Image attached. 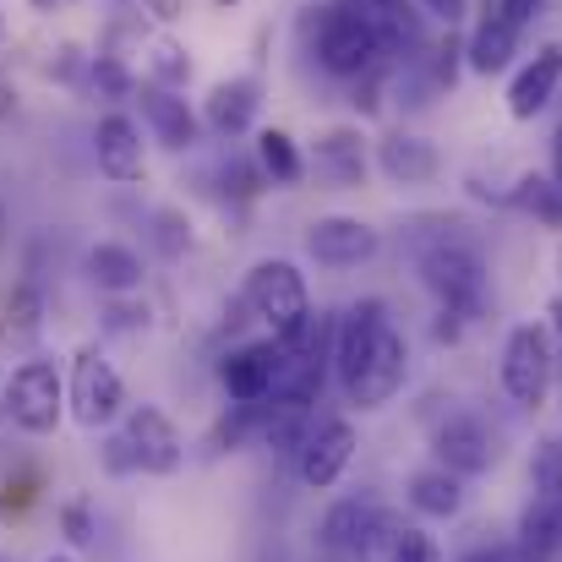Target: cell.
I'll return each instance as SVG.
<instances>
[{"instance_id":"1","label":"cell","mask_w":562,"mask_h":562,"mask_svg":"<svg viewBox=\"0 0 562 562\" xmlns=\"http://www.w3.org/2000/svg\"><path fill=\"white\" fill-rule=\"evenodd\" d=\"M415 273L437 295V306L453 312L459 323H481L486 317V301H492L486 295V257L464 235L459 218H442V229L415 246Z\"/></svg>"},{"instance_id":"2","label":"cell","mask_w":562,"mask_h":562,"mask_svg":"<svg viewBox=\"0 0 562 562\" xmlns=\"http://www.w3.org/2000/svg\"><path fill=\"white\" fill-rule=\"evenodd\" d=\"M240 301H246V312H251L279 345H295V339L306 334V323L317 317V312H312L306 273H301L290 257H262V262L246 273Z\"/></svg>"},{"instance_id":"3","label":"cell","mask_w":562,"mask_h":562,"mask_svg":"<svg viewBox=\"0 0 562 562\" xmlns=\"http://www.w3.org/2000/svg\"><path fill=\"white\" fill-rule=\"evenodd\" d=\"M393 536H398V519L387 508L367 503V497H339L323 514V525H317L323 552L339 562H382L387 547H393Z\"/></svg>"},{"instance_id":"4","label":"cell","mask_w":562,"mask_h":562,"mask_svg":"<svg viewBox=\"0 0 562 562\" xmlns=\"http://www.w3.org/2000/svg\"><path fill=\"white\" fill-rule=\"evenodd\" d=\"M382 27H376L372 11L361 5H323L317 16V66L334 71V77H367L382 55Z\"/></svg>"},{"instance_id":"5","label":"cell","mask_w":562,"mask_h":562,"mask_svg":"<svg viewBox=\"0 0 562 562\" xmlns=\"http://www.w3.org/2000/svg\"><path fill=\"white\" fill-rule=\"evenodd\" d=\"M126 409H132V404H126L121 372L104 361L99 345H82V350L71 356V376H66V415H71L82 431H104V426H115Z\"/></svg>"},{"instance_id":"6","label":"cell","mask_w":562,"mask_h":562,"mask_svg":"<svg viewBox=\"0 0 562 562\" xmlns=\"http://www.w3.org/2000/svg\"><path fill=\"white\" fill-rule=\"evenodd\" d=\"M0 409L22 437H49L66 420V376L55 372V361H22L0 393Z\"/></svg>"},{"instance_id":"7","label":"cell","mask_w":562,"mask_h":562,"mask_svg":"<svg viewBox=\"0 0 562 562\" xmlns=\"http://www.w3.org/2000/svg\"><path fill=\"white\" fill-rule=\"evenodd\" d=\"M497 382H503V393H508L519 409H541V404H547V393H552V382H558V361H552L547 328H536V323L508 328L503 361H497Z\"/></svg>"},{"instance_id":"8","label":"cell","mask_w":562,"mask_h":562,"mask_svg":"<svg viewBox=\"0 0 562 562\" xmlns=\"http://www.w3.org/2000/svg\"><path fill=\"white\" fill-rule=\"evenodd\" d=\"M115 431L126 437L137 475H176V470L187 464V442H181L176 420H170L159 404H132Z\"/></svg>"},{"instance_id":"9","label":"cell","mask_w":562,"mask_h":562,"mask_svg":"<svg viewBox=\"0 0 562 562\" xmlns=\"http://www.w3.org/2000/svg\"><path fill=\"white\" fill-rule=\"evenodd\" d=\"M284 367H290V356L279 339H251V345H235L218 356V387L229 393V404H257V398L279 393Z\"/></svg>"},{"instance_id":"10","label":"cell","mask_w":562,"mask_h":562,"mask_svg":"<svg viewBox=\"0 0 562 562\" xmlns=\"http://www.w3.org/2000/svg\"><path fill=\"white\" fill-rule=\"evenodd\" d=\"M431 459H437L442 470H453L459 481H475V475H486V470L497 464V437L486 431L481 415L453 409V415L437 420V431H431Z\"/></svg>"},{"instance_id":"11","label":"cell","mask_w":562,"mask_h":562,"mask_svg":"<svg viewBox=\"0 0 562 562\" xmlns=\"http://www.w3.org/2000/svg\"><path fill=\"white\" fill-rule=\"evenodd\" d=\"M350 459H356V426H350L345 415H328V420H317L312 437L301 442L295 475H301V486H312V492H334V486L345 481Z\"/></svg>"},{"instance_id":"12","label":"cell","mask_w":562,"mask_h":562,"mask_svg":"<svg viewBox=\"0 0 562 562\" xmlns=\"http://www.w3.org/2000/svg\"><path fill=\"white\" fill-rule=\"evenodd\" d=\"M382 251V235H376L367 218H350V213H323L306 224V257L323 262V268H361Z\"/></svg>"},{"instance_id":"13","label":"cell","mask_w":562,"mask_h":562,"mask_svg":"<svg viewBox=\"0 0 562 562\" xmlns=\"http://www.w3.org/2000/svg\"><path fill=\"white\" fill-rule=\"evenodd\" d=\"M382 328H387V301L382 295H361V301L345 306V317L334 328V376H339V387L356 382V372L372 356V345L382 339Z\"/></svg>"},{"instance_id":"14","label":"cell","mask_w":562,"mask_h":562,"mask_svg":"<svg viewBox=\"0 0 562 562\" xmlns=\"http://www.w3.org/2000/svg\"><path fill=\"white\" fill-rule=\"evenodd\" d=\"M93 159H99V176H104V181H115V187L143 181V170H148L143 126H137L126 110L99 115V126H93Z\"/></svg>"},{"instance_id":"15","label":"cell","mask_w":562,"mask_h":562,"mask_svg":"<svg viewBox=\"0 0 562 562\" xmlns=\"http://www.w3.org/2000/svg\"><path fill=\"white\" fill-rule=\"evenodd\" d=\"M404 376H409V345H404V334L387 323L382 339L372 345V356H367V367L345 387V398H350L356 409H382V404L404 387Z\"/></svg>"},{"instance_id":"16","label":"cell","mask_w":562,"mask_h":562,"mask_svg":"<svg viewBox=\"0 0 562 562\" xmlns=\"http://www.w3.org/2000/svg\"><path fill=\"white\" fill-rule=\"evenodd\" d=\"M137 104H143V121H148V132H154V143H159V148L187 154V148L202 143V115L191 110L176 88L143 82V88H137Z\"/></svg>"},{"instance_id":"17","label":"cell","mask_w":562,"mask_h":562,"mask_svg":"<svg viewBox=\"0 0 562 562\" xmlns=\"http://www.w3.org/2000/svg\"><path fill=\"white\" fill-rule=\"evenodd\" d=\"M558 88H562V38H547V44L519 66V77H514V88H508V115H514V121H536V115L552 104Z\"/></svg>"},{"instance_id":"18","label":"cell","mask_w":562,"mask_h":562,"mask_svg":"<svg viewBox=\"0 0 562 562\" xmlns=\"http://www.w3.org/2000/svg\"><path fill=\"white\" fill-rule=\"evenodd\" d=\"M376 170H382L393 187H426V181H437L442 154H437V143L420 137V132H387V137L376 143Z\"/></svg>"},{"instance_id":"19","label":"cell","mask_w":562,"mask_h":562,"mask_svg":"<svg viewBox=\"0 0 562 562\" xmlns=\"http://www.w3.org/2000/svg\"><path fill=\"white\" fill-rule=\"evenodd\" d=\"M82 268H88V284H93L99 295H110V301L137 295V290H143V279H148L143 251H137V246H126V240H93V246H88V257H82Z\"/></svg>"},{"instance_id":"20","label":"cell","mask_w":562,"mask_h":562,"mask_svg":"<svg viewBox=\"0 0 562 562\" xmlns=\"http://www.w3.org/2000/svg\"><path fill=\"white\" fill-rule=\"evenodd\" d=\"M312 143H317V148H312V165H317L323 181H334V187H367L372 159H367L361 126H328V132H317Z\"/></svg>"},{"instance_id":"21","label":"cell","mask_w":562,"mask_h":562,"mask_svg":"<svg viewBox=\"0 0 562 562\" xmlns=\"http://www.w3.org/2000/svg\"><path fill=\"white\" fill-rule=\"evenodd\" d=\"M257 104H262L257 77H224V82H213L207 99H202V126L218 132V137H240V132H251Z\"/></svg>"},{"instance_id":"22","label":"cell","mask_w":562,"mask_h":562,"mask_svg":"<svg viewBox=\"0 0 562 562\" xmlns=\"http://www.w3.org/2000/svg\"><path fill=\"white\" fill-rule=\"evenodd\" d=\"M514 55H519V27H514L508 16H497V11H486V16L470 27V38H464V66H470L475 77L508 71Z\"/></svg>"},{"instance_id":"23","label":"cell","mask_w":562,"mask_h":562,"mask_svg":"<svg viewBox=\"0 0 562 562\" xmlns=\"http://www.w3.org/2000/svg\"><path fill=\"white\" fill-rule=\"evenodd\" d=\"M404 503L420 514V519H453L464 508V481L442 464H426L404 481Z\"/></svg>"},{"instance_id":"24","label":"cell","mask_w":562,"mask_h":562,"mask_svg":"<svg viewBox=\"0 0 562 562\" xmlns=\"http://www.w3.org/2000/svg\"><path fill=\"white\" fill-rule=\"evenodd\" d=\"M257 170H262L268 187H295L306 176V159H301V148H295L290 132L268 126V132H257Z\"/></svg>"},{"instance_id":"25","label":"cell","mask_w":562,"mask_h":562,"mask_svg":"<svg viewBox=\"0 0 562 562\" xmlns=\"http://www.w3.org/2000/svg\"><path fill=\"white\" fill-rule=\"evenodd\" d=\"M5 334L22 339V345H33L44 334V290H38V279H16L11 284V295H5Z\"/></svg>"},{"instance_id":"26","label":"cell","mask_w":562,"mask_h":562,"mask_svg":"<svg viewBox=\"0 0 562 562\" xmlns=\"http://www.w3.org/2000/svg\"><path fill=\"white\" fill-rule=\"evenodd\" d=\"M143 55H148V77L159 82V88H187L191 82V55L187 44H176L170 33H154V38H143Z\"/></svg>"},{"instance_id":"27","label":"cell","mask_w":562,"mask_h":562,"mask_svg":"<svg viewBox=\"0 0 562 562\" xmlns=\"http://www.w3.org/2000/svg\"><path fill=\"white\" fill-rule=\"evenodd\" d=\"M508 207H525V213H536V218H547V224H562V187L552 176H519Z\"/></svg>"},{"instance_id":"28","label":"cell","mask_w":562,"mask_h":562,"mask_svg":"<svg viewBox=\"0 0 562 562\" xmlns=\"http://www.w3.org/2000/svg\"><path fill=\"white\" fill-rule=\"evenodd\" d=\"M88 82L99 88V99H115V104H121V99H137V88H143V82L126 71L121 55H93V60H88Z\"/></svg>"},{"instance_id":"29","label":"cell","mask_w":562,"mask_h":562,"mask_svg":"<svg viewBox=\"0 0 562 562\" xmlns=\"http://www.w3.org/2000/svg\"><path fill=\"white\" fill-rule=\"evenodd\" d=\"M530 481H536V497H552V503H562V437H541V442H536Z\"/></svg>"},{"instance_id":"30","label":"cell","mask_w":562,"mask_h":562,"mask_svg":"<svg viewBox=\"0 0 562 562\" xmlns=\"http://www.w3.org/2000/svg\"><path fill=\"white\" fill-rule=\"evenodd\" d=\"M148 224H154V246H159L165 257H181V251L191 246V218L181 213V207H159Z\"/></svg>"},{"instance_id":"31","label":"cell","mask_w":562,"mask_h":562,"mask_svg":"<svg viewBox=\"0 0 562 562\" xmlns=\"http://www.w3.org/2000/svg\"><path fill=\"white\" fill-rule=\"evenodd\" d=\"M382 562H442V552H437V541L420 525H398V536H393V547H387Z\"/></svg>"},{"instance_id":"32","label":"cell","mask_w":562,"mask_h":562,"mask_svg":"<svg viewBox=\"0 0 562 562\" xmlns=\"http://www.w3.org/2000/svg\"><path fill=\"white\" fill-rule=\"evenodd\" d=\"M60 536H66L71 547H88V541L99 536V525H93V503H88V497L60 503Z\"/></svg>"},{"instance_id":"33","label":"cell","mask_w":562,"mask_h":562,"mask_svg":"<svg viewBox=\"0 0 562 562\" xmlns=\"http://www.w3.org/2000/svg\"><path fill=\"white\" fill-rule=\"evenodd\" d=\"M132 328H148V306H137L132 295H121L110 306V334H132Z\"/></svg>"},{"instance_id":"34","label":"cell","mask_w":562,"mask_h":562,"mask_svg":"<svg viewBox=\"0 0 562 562\" xmlns=\"http://www.w3.org/2000/svg\"><path fill=\"white\" fill-rule=\"evenodd\" d=\"M104 470H110V475H137L132 448H126V437H121V431H110V437H104Z\"/></svg>"},{"instance_id":"35","label":"cell","mask_w":562,"mask_h":562,"mask_svg":"<svg viewBox=\"0 0 562 562\" xmlns=\"http://www.w3.org/2000/svg\"><path fill=\"white\" fill-rule=\"evenodd\" d=\"M431 22H442V27H459L464 16H470V0H415Z\"/></svg>"},{"instance_id":"36","label":"cell","mask_w":562,"mask_h":562,"mask_svg":"<svg viewBox=\"0 0 562 562\" xmlns=\"http://www.w3.org/2000/svg\"><path fill=\"white\" fill-rule=\"evenodd\" d=\"M492 11H497V16H508L514 27H525V22H536V16H541V0H497Z\"/></svg>"},{"instance_id":"37","label":"cell","mask_w":562,"mask_h":562,"mask_svg":"<svg viewBox=\"0 0 562 562\" xmlns=\"http://www.w3.org/2000/svg\"><path fill=\"white\" fill-rule=\"evenodd\" d=\"M547 339H552V361H558V382H562V295L547 306Z\"/></svg>"},{"instance_id":"38","label":"cell","mask_w":562,"mask_h":562,"mask_svg":"<svg viewBox=\"0 0 562 562\" xmlns=\"http://www.w3.org/2000/svg\"><path fill=\"white\" fill-rule=\"evenodd\" d=\"M459 562H525V558H519L514 547H470Z\"/></svg>"},{"instance_id":"39","label":"cell","mask_w":562,"mask_h":562,"mask_svg":"<svg viewBox=\"0 0 562 562\" xmlns=\"http://www.w3.org/2000/svg\"><path fill=\"white\" fill-rule=\"evenodd\" d=\"M143 11L159 16V22H181L187 16V0H143Z\"/></svg>"},{"instance_id":"40","label":"cell","mask_w":562,"mask_h":562,"mask_svg":"<svg viewBox=\"0 0 562 562\" xmlns=\"http://www.w3.org/2000/svg\"><path fill=\"white\" fill-rule=\"evenodd\" d=\"M552 181L562 187V126H558V137H552Z\"/></svg>"},{"instance_id":"41","label":"cell","mask_w":562,"mask_h":562,"mask_svg":"<svg viewBox=\"0 0 562 562\" xmlns=\"http://www.w3.org/2000/svg\"><path fill=\"white\" fill-rule=\"evenodd\" d=\"M5 110H16V93H11V88L0 82V115H5Z\"/></svg>"},{"instance_id":"42","label":"cell","mask_w":562,"mask_h":562,"mask_svg":"<svg viewBox=\"0 0 562 562\" xmlns=\"http://www.w3.org/2000/svg\"><path fill=\"white\" fill-rule=\"evenodd\" d=\"M33 11H60V5H71V0H27Z\"/></svg>"},{"instance_id":"43","label":"cell","mask_w":562,"mask_h":562,"mask_svg":"<svg viewBox=\"0 0 562 562\" xmlns=\"http://www.w3.org/2000/svg\"><path fill=\"white\" fill-rule=\"evenodd\" d=\"M213 5H240V0H213Z\"/></svg>"},{"instance_id":"44","label":"cell","mask_w":562,"mask_h":562,"mask_svg":"<svg viewBox=\"0 0 562 562\" xmlns=\"http://www.w3.org/2000/svg\"><path fill=\"white\" fill-rule=\"evenodd\" d=\"M44 562H71V558H44Z\"/></svg>"},{"instance_id":"45","label":"cell","mask_w":562,"mask_h":562,"mask_svg":"<svg viewBox=\"0 0 562 562\" xmlns=\"http://www.w3.org/2000/svg\"><path fill=\"white\" fill-rule=\"evenodd\" d=\"M0 514H5V503H0Z\"/></svg>"},{"instance_id":"46","label":"cell","mask_w":562,"mask_h":562,"mask_svg":"<svg viewBox=\"0 0 562 562\" xmlns=\"http://www.w3.org/2000/svg\"><path fill=\"white\" fill-rule=\"evenodd\" d=\"M0 393H5V382H0Z\"/></svg>"},{"instance_id":"47","label":"cell","mask_w":562,"mask_h":562,"mask_svg":"<svg viewBox=\"0 0 562 562\" xmlns=\"http://www.w3.org/2000/svg\"><path fill=\"white\" fill-rule=\"evenodd\" d=\"M558 268H562V257H558Z\"/></svg>"},{"instance_id":"48","label":"cell","mask_w":562,"mask_h":562,"mask_svg":"<svg viewBox=\"0 0 562 562\" xmlns=\"http://www.w3.org/2000/svg\"><path fill=\"white\" fill-rule=\"evenodd\" d=\"M0 562H5V558H0Z\"/></svg>"}]
</instances>
